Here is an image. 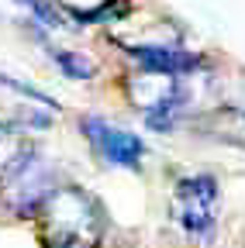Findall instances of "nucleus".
Returning <instances> with one entry per match:
<instances>
[{"label":"nucleus","mask_w":245,"mask_h":248,"mask_svg":"<svg viewBox=\"0 0 245 248\" xmlns=\"http://www.w3.org/2000/svg\"><path fill=\"white\" fill-rule=\"evenodd\" d=\"M49 55H52V62L59 69H63L69 79H90L97 73V66L90 59H83L80 52H69V48H55V45H49Z\"/></svg>","instance_id":"8"},{"label":"nucleus","mask_w":245,"mask_h":248,"mask_svg":"<svg viewBox=\"0 0 245 248\" xmlns=\"http://www.w3.org/2000/svg\"><path fill=\"white\" fill-rule=\"evenodd\" d=\"M52 193H55V169L45 162V155L35 145H24L11 169L0 176V200L17 217H35Z\"/></svg>","instance_id":"3"},{"label":"nucleus","mask_w":245,"mask_h":248,"mask_svg":"<svg viewBox=\"0 0 245 248\" xmlns=\"http://www.w3.org/2000/svg\"><path fill=\"white\" fill-rule=\"evenodd\" d=\"M0 86H4V90H14V93H21V97H28V100H35V104H42L45 110H59V104H55L52 97H45L42 90H35V86H28V83L14 79V76H0Z\"/></svg>","instance_id":"10"},{"label":"nucleus","mask_w":245,"mask_h":248,"mask_svg":"<svg viewBox=\"0 0 245 248\" xmlns=\"http://www.w3.org/2000/svg\"><path fill=\"white\" fill-rule=\"evenodd\" d=\"M35 217L45 248H100L104 241V214L80 186H55Z\"/></svg>","instance_id":"1"},{"label":"nucleus","mask_w":245,"mask_h":248,"mask_svg":"<svg viewBox=\"0 0 245 248\" xmlns=\"http://www.w3.org/2000/svg\"><path fill=\"white\" fill-rule=\"evenodd\" d=\"M183 110H187V90H183L180 79H176V86L166 93V97L156 107L145 110V124H148L152 131H173L176 124H180V117H183Z\"/></svg>","instance_id":"6"},{"label":"nucleus","mask_w":245,"mask_h":248,"mask_svg":"<svg viewBox=\"0 0 245 248\" xmlns=\"http://www.w3.org/2000/svg\"><path fill=\"white\" fill-rule=\"evenodd\" d=\"M218 207H221V190L211 172H190L176 179L169 214L176 228L204 248H211L214 234H218Z\"/></svg>","instance_id":"2"},{"label":"nucleus","mask_w":245,"mask_h":248,"mask_svg":"<svg viewBox=\"0 0 245 248\" xmlns=\"http://www.w3.org/2000/svg\"><path fill=\"white\" fill-rule=\"evenodd\" d=\"M80 131L90 141V148L97 152V159H104L107 166H114V169H142L145 141L138 135L117 128V124H111L104 117H94V114H86L80 121Z\"/></svg>","instance_id":"4"},{"label":"nucleus","mask_w":245,"mask_h":248,"mask_svg":"<svg viewBox=\"0 0 245 248\" xmlns=\"http://www.w3.org/2000/svg\"><path fill=\"white\" fill-rule=\"evenodd\" d=\"M52 4L63 11V14H69L73 21H80V24H90V21H100V17H107L111 11H114V4L117 0H52Z\"/></svg>","instance_id":"7"},{"label":"nucleus","mask_w":245,"mask_h":248,"mask_svg":"<svg viewBox=\"0 0 245 248\" xmlns=\"http://www.w3.org/2000/svg\"><path fill=\"white\" fill-rule=\"evenodd\" d=\"M131 59L152 76H190L194 69H200V55L187 52L180 42H138L128 45Z\"/></svg>","instance_id":"5"},{"label":"nucleus","mask_w":245,"mask_h":248,"mask_svg":"<svg viewBox=\"0 0 245 248\" xmlns=\"http://www.w3.org/2000/svg\"><path fill=\"white\" fill-rule=\"evenodd\" d=\"M17 4L35 17V24H42L45 31H66V17L52 0H17Z\"/></svg>","instance_id":"9"}]
</instances>
